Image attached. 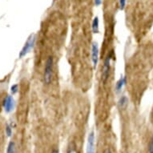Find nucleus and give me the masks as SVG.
I'll list each match as a JSON object with an SVG mask.
<instances>
[{
	"mask_svg": "<svg viewBox=\"0 0 153 153\" xmlns=\"http://www.w3.org/2000/svg\"><path fill=\"white\" fill-rule=\"evenodd\" d=\"M53 68H54V59L52 56H49L46 61L43 73V83L46 85L50 84L52 80Z\"/></svg>",
	"mask_w": 153,
	"mask_h": 153,
	"instance_id": "f257e3e1",
	"label": "nucleus"
},
{
	"mask_svg": "<svg viewBox=\"0 0 153 153\" xmlns=\"http://www.w3.org/2000/svg\"><path fill=\"white\" fill-rule=\"evenodd\" d=\"M36 42V37L35 35L32 34L28 37V39L25 42V44L23 47V48L21 50V51L19 52V58H23L24 56H26L28 53L31 51L33 47H35Z\"/></svg>",
	"mask_w": 153,
	"mask_h": 153,
	"instance_id": "f03ea898",
	"label": "nucleus"
},
{
	"mask_svg": "<svg viewBox=\"0 0 153 153\" xmlns=\"http://www.w3.org/2000/svg\"><path fill=\"white\" fill-rule=\"evenodd\" d=\"M111 59H112V52L111 54H108V56L106 57V59L104 63V65L102 67V80L103 82H106L109 77L110 72H111Z\"/></svg>",
	"mask_w": 153,
	"mask_h": 153,
	"instance_id": "7ed1b4c3",
	"label": "nucleus"
},
{
	"mask_svg": "<svg viewBox=\"0 0 153 153\" xmlns=\"http://www.w3.org/2000/svg\"><path fill=\"white\" fill-rule=\"evenodd\" d=\"M95 137L94 131H91L89 133L88 137V143L86 147V153H95Z\"/></svg>",
	"mask_w": 153,
	"mask_h": 153,
	"instance_id": "20e7f679",
	"label": "nucleus"
},
{
	"mask_svg": "<svg viewBox=\"0 0 153 153\" xmlns=\"http://www.w3.org/2000/svg\"><path fill=\"white\" fill-rule=\"evenodd\" d=\"M91 60L94 69L96 68L99 62V47L96 42H93L91 44Z\"/></svg>",
	"mask_w": 153,
	"mask_h": 153,
	"instance_id": "39448f33",
	"label": "nucleus"
},
{
	"mask_svg": "<svg viewBox=\"0 0 153 153\" xmlns=\"http://www.w3.org/2000/svg\"><path fill=\"white\" fill-rule=\"evenodd\" d=\"M3 108L7 113H10L13 111L14 108H15V100L12 96L8 95L6 97L3 101Z\"/></svg>",
	"mask_w": 153,
	"mask_h": 153,
	"instance_id": "423d86ee",
	"label": "nucleus"
},
{
	"mask_svg": "<svg viewBox=\"0 0 153 153\" xmlns=\"http://www.w3.org/2000/svg\"><path fill=\"white\" fill-rule=\"evenodd\" d=\"M126 83H127V78L125 76H123V77L121 76L120 79L116 82L115 87V91L117 94H119L122 91V89L124 87V85L126 84Z\"/></svg>",
	"mask_w": 153,
	"mask_h": 153,
	"instance_id": "0eeeda50",
	"label": "nucleus"
},
{
	"mask_svg": "<svg viewBox=\"0 0 153 153\" xmlns=\"http://www.w3.org/2000/svg\"><path fill=\"white\" fill-rule=\"evenodd\" d=\"M128 104H129L128 98L126 95H123L118 100V108L120 110H125V109H127Z\"/></svg>",
	"mask_w": 153,
	"mask_h": 153,
	"instance_id": "6e6552de",
	"label": "nucleus"
},
{
	"mask_svg": "<svg viewBox=\"0 0 153 153\" xmlns=\"http://www.w3.org/2000/svg\"><path fill=\"white\" fill-rule=\"evenodd\" d=\"M91 29L94 34H98L99 31V20L97 16L94 18V19L91 23Z\"/></svg>",
	"mask_w": 153,
	"mask_h": 153,
	"instance_id": "1a4fd4ad",
	"label": "nucleus"
},
{
	"mask_svg": "<svg viewBox=\"0 0 153 153\" xmlns=\"http://www.w3.org/2000/svg\"><path fill=\"white\" fill-rule=\"evenodd\" d=\"M7 153H15V144L13 141H10L8 144Z\"/></svg>",
	"mask_w": 153,
	"mask_h": 153,
	"instance_id": "9d476101",
	"label": "nucleus"
},
{
	"mask_svg": "<svg viewBox=\"0 0 153 153\" xmlns=\"http://www.w3.org/2000/svg\"><path fill=\"white\" fill-rule=\"evenodd\" d=\"M67 153H77L76 149H75V145L73 143L70 144L68 149H67Z\"/></svg>",
	"mask_w": 153,
	"mask_h": 153,
	"instance_id": "9b49d317",
	"label": "nucleus"
},
{
	"mask_svg": "<svg viewBox=\"0 0 153 153\" xmlns=\"http://www.w3.org/2000/svg\"><path fill=\"white\" fill-rule=\"evenodd\" d=\"M6 134L8 137H10L12 135V129L9 124H7V126H6Z\"/></svg>",
	"mask_w": 153,
	"mask_h": 153,
	"instance_id": "f8f14e48",
	"label": "nucleus"
},
{
	"mask_svg": "<svg viewBox=\"0 0 153 153\" xmlns=\"http://www.w3.org/2000/svg\"><path fill=\"white\" fill-rule=\"evenodd\" d=\"M148 152L153 153V136L151 138L149 144H148Z\"/></svg>",
	"mask_w": 153,
	"mask_h": 153,
	"instance_id": "ddd939ff",
	"label": "nucleus"
},
{
	"mask_svg": "<svg viewBox=\"0 0 153 153\" xmlns=\"http://www.w3.org/2000/svg\"><path fill=\"white\" fill-rule=\"evenodd\" d=\"M126 2L127 0H119V5H120V9L124 10L126 6Z\"/></svg>",
	"mask_w": 153,
	"mask_h": 153,
	"instance_id": "4468645a",
	"label": "nucleus"
},
{
	"mask_svg": "<svg viewBox=\"0 0 153 153\" xmlns=\"http://www.w3.org/2000/svg\"><path fill=\"white\" fill-rule=\"evenodd\" d=\"M18 91H19V86L17 84L13 85V86L11 87V88H10V91H11V93L13 95L16 94L17 92H18Z\"/></svg>",
	"mask_w": 153,
	"mask_h": 153,
	"instance_id": "2eb2a0df",
	"label": "nucleus"
},
{
	"mask_svg": "<svg viewBox=\"0 0 153 153\" xmlns=\"http://www.w3.org/2000/svg\"><path fill=\"white\" fill-rule=\"evenodd\" d=\"M94 3L96 7H99L101 6V4L103 3V0H95Z\"/></svg>",
	"mask_w": 153,
	"mask_h": 153,
	"instance_id": "dca6fc26",
	"label": "nucleus"
},
{
	"mask_svg": "<svg viewBox=\"0 0 153 153\" xmlns=\"http://www.w3.org/2000/svg\"><path fill=\"white\" fill-rule=\"evenodd\" d=\"M104 153H112V152H111V150L109 149V148H108V149H106V150H105Z\"/></svg>",
	"mask_w": 153,
	"mask_h": 153,
	"instance_id": "f3484780",
	"label": "nucleus"
},
{
	"mask_svg": "<svg viewBox=\"0 0 153 153\" xmlns=\"http://www.w3.org/2000/svg\"><path fill=\"white\" fill-rule=\"evenodd\" d=\"M51 153H59V151H58V150L54 149L52 152H51Z\"/></svg>",
	"mask_w": 153,
	"mask_h": 153,
	"instance_id": "a211bd4d",
	"label": "nucleus"
}]
</instances>
